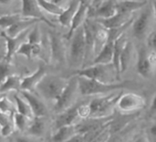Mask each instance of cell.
I'll list each match as a JSON object with an SVG mask.
<instances>
[{"instance_id":"3","label":"cell","mask_w":156,"mask_h":142,"mask_svg":"<svg viewBox=\"0 0 156 142\" xmlns=\"http://www.w3.org/2000/svg\"><path fill=\"white\" fill-rule=\"evenodd\" d=\"M67 82L68 80L66 79L47 74L37 85L35 91L43 99L56 102L64 90Z\"/></svg>"},{"instance_id":"26","label":"cell","mask_w":156,"mask_h":142,"mask_svg":"<svg viewBox=\"0 0 156 142\" xmlns=\"http://www.w3.org/2000/svg\"><path fill=\"white\" fill-rule=\"evenodd\" d=\"M75 134H77L75 125L60 127L56 129L54 134L51 136V142H65Z\"/></svg>"},{"instance_id":"42","label":"cell","mask_w":156,"mask_h":142,"mask_svg":"<svg viewBox=\"0 0 156 142\" xmlns=\"http://www.w3.org/2000/svg\"><path fill=\"white\" fill-rule=\"evenodd\" d=\"M148 57H149V61H150V64H151V67H152L154 70H156V52L151 50V51L149 52Z\"/></svg>"},{"instance_id":"4","label":"cell","mask_w":156,"mask_h":142,"mask_svg":"<svg viewBox=\"0 0 156 142\" xmlns=\"http://www.w3.org/2000/svg\"><path fill=\"white\" fill-rule=\"evenodd\" d=\"M69 50V65L73 68H83L86 61V36L84 26L72 36Z\"/></svg>"},{"instance_id":"2","label":"cell","mask_w":156,"mask_h":142,"mask_svg":"<svg viewBox=\"0 0 156 142\" xmlns=\"http://www.w3.org/2000/svg\"><path fill=\"white\" fill-rule=\"evenodd\" d=\"M73 75L97 80L102 83H115L118 82L120 78L118 75L117 70L113 64H98L87 65L83 68L77 69L73 73Z\"/></svg>"},{"instance_id":"14","label":"cell","mask_w":156,"mask_h":142,"mask_svg":"<svg viewBox=\"0 0 156 142\" xmlns=\"http://www.w3.org/2000/svg\"><path fill=\"white\" fill-rule=\"evenodd\" d=\"M149 52L145 47H140L137 53L136 69L140 76L144 79H150L154 73V69L151 67L149 61Z\"/></svg>"},{"instance_id":"41","label":"cell","mask_w":156,"mask_h":142,"mask_svg":"<svg viewBox=\"0 0 156 142\" xmlns=\"http://www.w3.org/2000/svg\"><path fill=\"white\" fill-rule=\"evenodd\" d=\"M148 43L152 51L156 52V32H151L148 36Z\"/></svg>"},{"instance_id":"50","label":"cell","mask_w":156,"mask_h":142,"mask_svg":"<svg viewBox=\"0 0 156 142\" xmlns=\"http://www.w3.org/2000/svg\"><path fill=\"white\" fill-rule=\"evenodd\" d=\"M152 9H153V14H154V18L156 20V0L153 1V4H152Z\"/></svg>"},{"instance_id":"37","label":"cell","mask_w":156,"mask_h":142,"mask_svg":"<svg viewBox=\"0 0 156 142\" xmlns=\"http://www.w3.org/2000/svg\"><path fill=\"white\" fill-rule=\"evenodd\" d=\"M16 129V126H15V124H14V121L12 120L10 123H9L8 125L0 127V135L4 137H7V136H11L14 131Z\"/></svg>"},{"instance_id":"7","label":"cell","mask_w":156,"mask_h":142,"mask_svg":"<svg viewBox=\"0 0 156 142\" xmlns=\"http://www.w3.org/2000/svg\"><path fill=\"white\" fill-rule=\"evenodd\" d=\"M50 60L55 65H62L66 63V47L63 38L59 32L51 31L49 32Z\"/></svg>"},{"instance_id":"39","label":"cell","mask_w":156,"mask_h":142,"mask_svg":"<svg viewBox=\"0 0 156 142\" xmlns=\"http://www.w3.org/2000/svg\"><path fill=\"white\" fill-rule=\"evenodd\" d=\"M147 115H148L149 118L156 117V93L152 97V100H151V104L149 106V110H148Z\"/></svg>"},{"instance_id":"38","label":"cell","mask_w":156,"mask_h":142,"mask_svg":"<svg viewBox=\"0 0 156 142\" xmlns=\"http://www.w3.org/2000/svg\"><path fill=\"white\" fill-rule=\"evenodd\" d=\"M146 136L149 142H156V121L147 128Z\"/></svg>"},{"instance_id":"43","label":"cell","mask_w":156,"mask_h":142,"mask_svg":"<svg viewBox=\"0 0 156 142\" xmlns=\"http://www.w3.org/2000/svg\"><path fill=\"white\" fill-rule=\"evenodd\" d=\"M65 142H85V137H84V135L77 133L72 137H70L68 140H66Z\"/></svg>"},{"instance_id":"30","label":"cell","mask_w":156,"mask_h":142,"mask_svg":"<svg viewBox=\"0 0 156 142\" xmlns=\"http://www.w3.org/2000/svg\"><path fill=\"white\" fill-rule=\"evenodd\" d=\"M38 2H39V6L42 11H44L48 14L53 15V16L59 17L64 10V9L55 5L54 3H52L51 1V0H38Z\"/></svg>"},{"instance_id":"20","label":"cell","mask_w":156,"mask_h":142,"mask_svg":"<svg viewBox=\"0 0 156 142\" xmlns=\"http://www.w3.org/2000/svg\"><path fill=\"white\" fill-rule=\"evenodd\" d=\"M115 42L116 41H114V40L108 39L107 43L104 45V47L95 56V58L93 59L91 65H98V64L108 65V64H112Z\"/></svg>"},{"instance_id":"33","label":"cell","mask_w":156,"mask_h":142,"mask_svg":"<svg viewBox=\"0 0 156 142\" xmlns=\"http://www.w3.org/2000/svg\"><path fill=\"white\" fill-rule=\"evenodd\" d=\"M11 75H13L11 63L3 59L1 62H0V85H1Z\"/></svg>"},{"instance_id":"36","label":"cell","mask_w":156,"mask_h":142,"mask_svg":"<svg viewBox=\"0 0 156 142\" xmlns=\"http://www.w3.org/2000/svg\"><path fill=\"white\" fill-rule=\"evenodd\" d=\"M78 114L81 118V120L88 119L90 116V108L88 103H79V107H78Z\"/></svg>"},{"instance_id":"10","label":"cell","mask_w":156,"mask_h":142,"mask_svg":"<svg viewBox=\"0 0 156 142\" xmlns=\"http://www.w3.org/2000/svg\"><path fill=\"white\" fill-rule=\"evenodd\" d=\"M31 29L24 32L23 33L18 35L17 37H10L9 36L5 31H2L0 32V36H1L5 41H6V45H7V52L5 54L4 59L9 63L12 62L13 56L17 54V51L19 50V48L20 47V45L22 43H24L25 42H27L28 39V35L29 32Z\"/></svg>"},{"instance_id":"44","label":"cell","mask_w":156,"mask_h":142,"mask_svg":"<svg viewBox=\"0 0 156 142\" xmlns=\"http://www.w3.org/2000/svg\"><path fill=\"white\" fill-rule=\"evenodd\" d=\"M51 1L52 3H54L55 5H57V6L62 8V9H65V7L67 8V6H68L69 3H70V2L68 1V0H51Z\"/></svg>"},{"instance_id":"28","label":"cell","mask_w":156,"mask_h":142,"mask_svg":"<svg viewBox=\"0 0 156 142\" xmlns=\"http://www.w3.org/2000/svg\"><path fill=\"white\" fill-rule=\"evenodd\" d=\"M132 54H133V45L130 42L128 41V43L125 45V47L121 53V55H120L119 65H120V73L121 74H123L129 68L131 59H132Z\"/></svg>"},{"instance_id":"22","label":"cell","mask_w":156,"mask_h":142,"mask_svg":"<svg viewBox=\"0 0 156 142\" xmlns=\"http://www.w3.org/2000/svg\"><path fill=\"white\" fill-rule=\"evenodd\" d=\"M79 5H80V3L78 0H71L67 8H65L64 10L62 11V13L58 17V21L62 27L70 28L73 19L78 8H79Z\"/></svg>"},{"instance_id":"32","label":"cell","mask_w":156,"mask_h":142,"mask_svg":"<svg viewBox=\"0 0 156 142\" xmlns=\"http://www.w3.org/2000/svg\"><path fill=\"white\" fill-rule=\"evenodd\" d=\"M23 19L21 14H9V15H3L0 17V28L3 30H8L10 28L13 24L18 22Z\"/></svg>"},{"instance_id":"9","label":"cell","mask_w":156,"mask_h":142,"mask_svg":"<svg viewBox=\"0 0 156 142\" xmlns=\"http://www.w3.org/2000/svg\"><path fill=\"white\" fill-rule=\"evenodd\" d=\"M20 14L23 18L35 19L40 21L45 22L50 27H54V25L43 14V11L39 6L38 0H21Z\"/></svg>"},{"instance_id":"23","label":"cell","mask_w":156,"mask_h":142,"mask_svg":"<svg viewBox=\"0 0 156 142\" xmlns=\"http://www.w3.org/2000/svg\"><path fill=\"white\" fill-rule=\"evenodd\" d=\"M42 52L41 43L38 44H31L28 42H25L20 45L19 50L17 51L18 55H23L28 59H31L33 57H38L41 55Z\"/></svg>"},{"instance_id":"25","label":"cell","mask_w":156,"mask_h":142,"mask_svg":"<svg viewBox=\"0 0 156 142\" xmlns=\"http://www.w3.org/2000/svg\"><path fill=\"white\" fill-rule=\"evenodd\" d=\"M128 40L125 36V33L122 34L120 37H119L116 42H115V46H114V54H113V61L112 64L115 66L118 75L120 77L121 73H120V65H119V61H120V55L121 53L125 47V45L127 44Z\"/></svg>"},{"instance_id":"17","label":"cell","mask_w":156,"mask_h":142,"mask_svg":"<svg viewBox=\"0 0 156 142\" xmlns=\"http://www.w3.org/2000/svg\"><path fill=\"white\" fill-rule=\"evenodd\" d=\"M98 23L104 26L108 30L118 29L124 27L131 22H133V14H124V13H116L113 17L107 20H96Z\"/></svg>"},{"instance_id":"5","label":"cell","mask_w":156,"mask_h":142,"mask_svg":"<svg viewBox=\"0 0 156 142\" xmlns=\"http://www.w3.org/2000/svg\"><path fill=\"white\" fill-rule=\"evenodd\" d=\"M119 96H100L93 99L88 103L90 108V116L89 118H108L113 113L114 108L116 107L117 101Z\"/></svg>"},{"instance_id":"46","label":"cell","mask_w":156,"mask_h":142,"mask_svg":"<svg viewBox=\"0 0 156 142\" xmlns=\"http://www.w3.org/2000/svg\"><path fill=\"white\" fill-rule=\"evenodd\" d=\"M133 142H149V140H148L146 135L141 134V135L138 136L133 140Z\"/></svg>"},{"instance_id":"51","label":"cell","mask_w":156,"mask_h":142,"mask_svg":"<svg viewBox=\"0 0 156 142\" xmlns=\"http://www.w3.org/2000/svg\"><path fill=\"white\" fill-rule=\"evenodd\" d=\"M5 96H6V94H5V93H1V92H0V101H1Z\"/></svg>"},{"instance_id":"12","label":"cell","mask_w":156,"mask_h":142,"mask_svg":"<svg viewBox=\"0 0 156 142\" xmlns=\"http://www.w3.org/2000/svg\"><path fill=\"white\" fill-rule=\"evenodd\" d=\"M151 25V11L145 9L132 22V33L138 40L144 39Z\"/></svg>"},{"instance_id":"21","label":"cell","mask_w":156,"mask_h":142,"mask_svg":"<svg viewBox=\"0 0 156 142\" xmlns=\"http://www.w3.org/2000/svg\"><path fill=\"white\" fill-rule=\"evenodd\" d=\"M38 22H40V21L35 20V19L23 18L20 21H19L18 22H16L15 24H13L10 28H9L5 32L10 37H17L18 35H20V34L23 33L24 32L34 27Z\"/></svg>"},{"instance_id":"47","label":"cell","mask_w":156,"mask_h":142,"mask_svg":"<svg viewBox=\"0 0 156 142\" xmlns=\"http://www.w3.org/2000/svg\"><path fill=\"white\" fill-rule=\"evenodd\" d=\"M14 2V0H0V5L2 6H10Z\"/></svg>"},{"instance_id":"31","label":"cell","mask_w":156,"mask_h":142,"mask_svg":"<svg viewBox=\"0 0 156 142\" xmlns=\"http://www.w3.org/2000/svg\"><path fill=\"white\" fill-rule=\"evenodd\" d=\"M31 119L32 118H30L28 116L20 114H19L17 112L13 115V121H14L16 129H18L20 132L27 131V129H28V127H29V125L30 124Z\"/></svg>"},{"instance_id":"8","label":"cell","mask_w":156,"mask_h":142,"mask_svg":"<svg viewBox=\"0 0 156 142\" xmlns=\"http://www.w3.org/2000/svg\"><path fill=\"white\" fill-rule=\"evenodd\" d=\"M145 99L141 95L134 92H127L119 95L116 108L121 114H129L141 110L145 106Z\"/></svg>"},{"instance_id":"6","label":"cell","mask_w":156,"mask_h":142,"mask_svg":"<svg viewBox=\"0 0 156 142\" xmlns=\"http://www.w3.org/2000/svg\"><path fill=\"white\" fill-rule=\"evenodd\" d=\"M78 92H80L79 84H78V78L77 76L73 75L68 80V82L64 90L62 91V94L55 102L53 107L54 112L60 114L62 111L73 106L74 104V100L76 99Z\"/></svg>"},{"instance_id":"24","label":"cell","mask_w":156,"mask_h":142,"mask_svg":"<svg viewBox=\"0 0 156 142\" xmlns=\"http://www.w3.org/2000/svg\"><path fill=\"white\" fill-rule=\"evenodd\" d=\"M22 77L19 75L9 76L1 85H0V92L8 93L9 92H20L21 91Z\"/></svg>"},{"instance_id":"35","label":"cell","mask_w":156,"mask_h":142,"mask_svg":"<svg viewBox=\"0 0 156 142\" xmlns=\"http://www.w3.org/2000/svg\"><path fill=\"white\" fill-rule=\"evenodd\" d=\"M27 42L31 44H38L41 43V33L39 29V26L36 24L29 32Z\"/></svg>"},{"instance_id":"27","label":"cell","mask_w":156,"mask_h":142,"mask_svg":"<svg viewBox=\"0 0 156 142\" xmlns=\"http://www.w3.org/2000/svg\"><path fill=\"white\" fill-rule=\"evenodd\" d=\"M26 132L31 136H41L45 132V122L43 117H33Z\"/></svg>"},{"instance_id":"19","label":"cell","mask_w":156,"mask_h":142,"mask_svg":"<svg viewBox=\"0 0 156 142\" xmlns=\"http://www.w3.org/2000/svg\"><path fill=\"white\" fill-rule=\"evenodd\" d=\"M147 0H118L116 9L118 13L133 14L147 5Z\"/></svg>"},{"instance_id":"13","label":"cell","mask_w":156,"mask_h":142,"mask_svg":"<svg viewBox=\"0 0 156 142\" xmlns=\"http://www.w3.org/2000/svg\"><path fill=\"white\" fill-rule=\"evenodd\" d=\"M116 13V1H114V0H105L102 4L96 8L90 7L88 18L95 20H107L113 17Z\"/></svg>"},{"instance_id":"34","label":"cell","mask_w":156,"mask_h":142,"mask_svg":"<svg viewBox=\"0 0 156 142\" xmlns=\"http://www.w3.org/2000/svg\"><path fill=\"white\" fill-rule=\"evenodd\" d=\"M0 112L6 113L8 114L13 115L17 110H16V105L13 104V103L9 100L7 96H5L1 101H0Z\"/></svg>"},{"instance_id":"40","label":"cell","mask_w":156,"mask_h":142,"mask_svg":"<svg viewBox=\"0 0 156 142\" xmlns=\"http://www.w3.org/2000/svg\"><path fill=\"white\" fill-rule=\"evenodd\" d=\"M13 115L8 114L3 112H0V127H2V126L8 125L9 123H10L13 120Z\"/></svg>"},{"instance_id":"45","label":"cell","mask_w":156,"mask_h":142,"mask_svg":"<svg viewBox=\"0 0 156 142\" xmlns=\"http://www.w3.org/2000/svg\"><path fill=\"white\" fill-rule=\"evenodd\" d=\"M15 142H35L33 139H31L29 136H18L15 138Z\"/></svg>"},{"instance_id":"16","label":"cell","mask_w":156,"mask_h":142,"mask_svg":"<svg viewBox=\"0 0 156 142\" xmlns=\"http://www.w3.org/2000/svg\"><path fill=\"white\" fill-rule=\"evenodd\" d=\"M47 75L46 68L43 65H40L38 68L34 72L29 76L22 77L21 81V91L26 92H33L35 91L37 85L40 83V81Z\"/></svg>"},{"instance_id":"11","label":"cell","mask_w":156,"mask_h":142,"mask_svg":"<svg viewBox=\"0 0 156 142\" xmlns=\"http://www.w3.org/2000/svg\"><path fill=\"white\" fill-rule=\"evenodd\" d=\"M78 107H79V103L73 104L70 108L58 114V115L56 116V118L54 120L55 130L60 127L74 125L79 123L80 122L79 119H81V118L79 116V114H78Z\"/></svg>"},{"instance_id":"29","label":"cell","mask_w":156,"mask_h":142,"mask_svg":"<svg viewBox=\"0 0 156 142\" xmlns=\"http://www.w3.org/2000/svg\"><path fill=\"white\" fill-rule=\"evenodd\" d=\"M14 100H15V105H16L17 113H19L20 114H23L25 116H28L30 118L34 117L29 103H27V101L21 95L15 94L14 95Z\"/></svg>"},{"instance_id":"1","label":"cell","mask_w":156,"mask_h":142,"mask_svg":"<svg viewBox=\"0 0 156 142\" xmlns=\"http://www.w3.org/2000/svg\"><path fill=\"white\" fill-rule=\"evenodd\" d=\"M74 76V75H73ZM79 91L82 95H100L114 92L122 89H136L140 87V84L133 80L118 81L115 83H102L97 80H89L84 77H78Z\"/></svg>"},{"instance_id":"18","label":"cell","mask_w":156,"mask_h":142,"mask_svg":"<svg viewBox=\"0 0 156 142\" xmlns=\"http://www.w3.org/2000/svg\"><path fill=\"white\" fill-rule=\"evenodd\" d=\"M89 6H86V5H79V8H78L73 21L71 23V26L69 28V31L67 32V34L65 35V38L67 40H70L72 38V36L73 35V33L79 29L82 26H84V24L87 22V20L88 18V12H89Z\"/></svg>"},{"instance_id":"49","label":"cell","mask_w":156,"mask_h":142,"mask_svg":"<svg viewBox=\"0 0 156 142\" xmlns=\"http://www.w3.org/2000/svg\"><path fill=\"white\" fill-rule=\"evenodd\" d=\"M79 1V3L81 5H86V6H89L90 5V1L91 0H78ZM90 7V6H89Z\"/></svg>"},{"instance_id":"15","label":"cell","mask_w":156,"mask_h":142,"mask_svg":"<svg viewBox=\"0 0 156 142\" xmlns=\"http://www.w3.org/2000/svg\"><path fill=\"white\" fill-rule=\"evenodd\" d=\"M20 95L29 103L34 117H44L48 114V110L44 103L31 92L20 91Z\"/></svg>"},{"instance_id":"48","label":"cell","mask_w":156,"mask_h":142,"mask_svg":"<svg viewBox=\"0 0 156 142\" xmlns=\"http://www.w3.org/2000/svg\"><path fill=\"white\" fill-rule=\"evenodd\" d=\"M104 1H105V0H92V8H96V7L99 6Z\"/></svg>"}]
</instances>
